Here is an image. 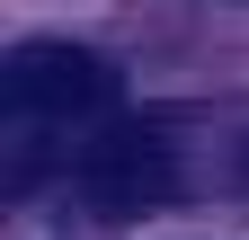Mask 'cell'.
<instances>
[{
    "label": "cell",
    "mask_w": 249,
    "mask_h": 240,
    "mask_svg": "<svg viewBox=\"0 0 249 240\" xmlns=\"http://www.w3.org/2000/svg\"><path fill=\"white\" fill-rule=\"evenodd\" d=\"M0 89H9V107L27 116V125H80V116H107L124 98V71L107 63L98 45H18L9 71H0Z\"/></svg>",
    "instance_id": "obj_1"
},
{
    "label": "cell",
    "mask_w": 249,
    "mask_h": 240,
    "mask_svg": "<svg viewBox=\"0 0 249 240\" xmlns=\"http://www.w3.org/2000/svg\"><path fill=\"white\" fill-rule=\"evenodd\" d=\"M71 178H80V205H89V214H107V223L151 214V205H169V196L187 187L178 142H160L151 125H116L107 142H89Z\"/></svg>",
    "instance_id": "obj_2"
}]
</instances>
